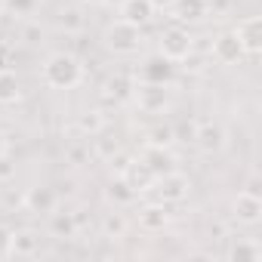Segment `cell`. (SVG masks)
Returning <instances> with one entry per match:
<instances>
[{"label":"cell","mask_w":262,"mask_h":262,"mask_svg":"<svg viewBox=\"0 0 262 262\" xmlns=\"http://www.w3.org/2000/svg\"><path fill=\"white\" fill-rule=\"evenodd\" d=\"M231 7V0H207V16H222Z\"/></svg>","instance_id":"30"},{"label":"cell","mask_w":262,"mask_h":262,"mask_svg":"<svg viewBox=\"0 0 262 262\" xmlns=\"http://www.w3.org/2000/svg\"><path fill=\"white\" fill-rule=\"evenodd\" d=\"M40 231H34V228H16V231H10V256H22V259H28V256H37L40 253Z\"/></svg>","instance_id":"13"},{"label":"cell","mask_w":262,"mask_h":262,"mask_svg":"<svg viewBox=\"0 0 262 262\" xmlns=\"http://www.w3.org/2000/svg\"><path fill=\"white\" fill-rule=\"evenodd\" d=\"M105 198H108V201H111L114 207H129V204H133V201H136L139 194H136L133 188H129V185L123 182V176L117 173V176H114V179L108 182V188H105Z\"/></svg>","instance_id":"21"},{"label":"cell","mask_w":262,"mask_h":262,"mask_svg":"<svg viewBox=\"0 0 262 262\" xmlns=\"http://www.w3.org/2000/svg\"><path fill=\"white\" fill-rule=\"evenodd\" d=\"M231 219L241 225H259L262 222V194H253L247 188H241L231 198Z\"/></svg>","instance_id":"8"},{"label":"cell","mask_w":262,"mask_h":262,"mask_svg":"<svg viewBox=\"0 0 262 262\" xmlns=\"http://www.w3.org/2000/svg\"><path fill=\"white\" fill-rule=\"evenodd\" d=\"M170 225V213H167V204H145L142 210H139V228L142 231H148V234H155V231H164Z\"/></svg>","instance_id":"17"},{"label":"cell","mask_w":262,"mask_h":262,"mask_svg":"<svg viewBox=\"0 0 262 262\" xmlns=\"http://www.w3.org/2000/svg\"><path fill=\"white\" fill-rule=\"evenodd\" d=\"M210 53H213V59H216L219 65H241V62L247 59V53H244L241 40L234 37V31H222V34L213 40Z\"/></svg>","instance_id":"10"},{"label":"cell","mask_w":262,"mask_h":262,"mask_svg":"<svg viewBox=\"0 0 262 262\" xmlns=\"http://www.w3.org/2000/svg\"><path fill=\"white\" fill-rule=\"evenodd\" d=\"M120 176H123V182L133 188L136 194H145V191H151V185H155V173L139 161V158H129L126 164H120Z\"/></svg>","instance_id":"11"},{"label":"cell","mask_w":262,"mask_h":262,"mask_svg":"<svg viewBox=\"0 0 262 262\" xmlns=\"http://www.w3.org/2000/svg\"><path fill=\"white\" fill-rule=\"evenodd\" d=\"M56 204H59V194L50 185H31L22 198V207L34 216H50L56 210Z\"/></svg>","instance_id":"12"},{"label":"cell","mask_w":262,"mask_h":262,"mask_svg":"<svg viewBox=\"0 0 262 262\" xmlns=\"http://www.w3.org/2000/svg\"><path fill=\"white\" fill-rule=\"evenodd\" d=\"M173 19L179 25H194V22H204L207 19V0H176L170 7Z\"/></svg>","instance_id":"18"},{"label":"cell","mask_w":262,"mask_h":262,"mask_svg":"<svg viewBox=\"0 0 262 262\" xmlns=\"http://www.w3.org/2000/svg\"><path fill=\"white\" fill-rule=\"evenodd\" d=\"M40 37H43V28H40L37 22H28L25 31H22V40H25V43H40Z\"/></svg>","instance_id":"28"},{"label":"cell","mask_w":262,"mask_h":262,"mask_svg":"<svg viewBox=\"0 0 262 262\" xmlns=\"http://www.w3.org/2000/svg\"><path fill=\"white\" fill-rule=\"evenodd\" d=\"M105 114L99 111V108H93V111H80L77 114V129H80V133H86L90 139L93 136H102V129H105Z\"/></svg>","instance_id":"23"},{"label":"cell","mask_w":262,"mask_h":262,"mask_svg":"<svg viewBox=\"0 0 262 262\" xmlns=\"http://www.w3.org/2000/svg\"><path fill=\"white\" fill-rule=\"evenodd\" d=\"M158 53L164 56V59H170L173 65H182V62H188L191 59V53H194V37H191V31L185 28V25H167L161 34H158Z\"/></svg>","instance_id":"3"},{"label":"cell","mask_w":262,"mask_h":262,"mask_svg":"<svg viewBox=\"0 0 262 262\" xmlns=\"http://www.w3.org/2000/svg\"><path fill=\"white\" fill-rule=\"evenodd\" d=\"M191 142H194V148H198L201 155L213 158V155L225 151L228 133H225V126H222L219 120H201V123L194 126V133H191Z\"/></svg>","instance_id":"5"},{"label":"cell","mask_w":262,"mask_h":262,"mask_svg":"<svg viewBox=\"0 0 262 262\" xmlns=\"http://www.w3.org/2000/svg\"><path fill=\"white\" fill-rule=\"evenodd\" d=\"M77 231H80V225H77L74 213H68V210H62V213L53 210L50 213V237H56V241H74Z\"/></svg>","instance_id":"19"},{"label":"cell","mask_w":262,"mask_h":262,"mask_svg":"<svg viewBox=\"0 0 262 262\" xmlns=\"http://www.w3.org/2000/svg\"><path fill=\"white\" fill-rule=\"evenodd\" d=\"M120 19L123 22H129V25H139V28H145L151 19H155V7L148 4V0H120Z\"/></svg>","instance_id":"15"},{"label":"cell","mask_w":262,"mask_h":262,"mask_svg":"<svg viewBox=\"0 0 262 262\" xmlns=\"http://www.w3.org/2000/svg\"><path fill=\"white\" fill-rule=\"evenodd\" d=\"M16 179V164L10 161V155H0V182H13Z\"/></svg>","instance_id":"27"},{"label":"cell","mask_w":262,"mask_h":262,"mask_svg":"<svg viewBox=\"0 0 262 262\" xmlns=\"http://www.w3.org/2000/svg\"><path fill=\"white\" fill-rule=\"evenodd\" d=\"M129 99L136 102V108L142 114H164L173 105V93L170 83H148V80H136Z\"/></svg>","instance_id":"4"},{"label":"cell","mask_w":262,"mask_h":262,"mask_svg":"<svg viewBox=\"0 0 262 262\" xmlns=\"http://www.w3.org/2000/svg\"><path fill=\"white\" fill-rule=\"evenodd\" d=\"M173 77H176V65L170 59H164L161 53L145 59V65L139 71V80H148V83H173Z\"/></svg>","instance_id":"14"},{"label":"cell","mask_w":262,"mask_h":262,"mask_svg":"<svg viewBox=\"0 0 262 262\" xmlns=\"http://www.w3.org/2000/svg\"><path fill=\"white\" fill-rule=\"evenodd\" d=\"M40 77L50 90H74L83 83V62L68 50L50 53L43 68H40Z\"/></svg>","instance_id":"1"},{"label":"cell","mask_w":262,"mask_h":262,"mask_svg":"<svg viewBox=\"0 0 262 262\" xmlns=\"http://www.w3.org/2000/svg\"><path fill=\"white\" fill-rule=\"evenodd\" d=\"M40 7V0H4V10L13 16H31Z\"/></svg>","instance_id":"26"},{"label":"cell","mask_w":262,"mask_h":262,"mask_svg":"<svg viewBox=\"0 0 262 262\" xmlns=\"http://www.w3.org/2000/svg\"><path fill=\"white\" fill-rule=\"evenodd\" d=\"M126 228H129V222H126V216L123 213H105L102 216V237H108V241H123L126 237Z\"/></svg>","instance_id":"22"},{"label":"cell","mask_w":262,"mask_h":262,"mask_svg":"<svg viewBox=\"0 0 262 262\" xmlns=\"http://www.w3.org/2000/svg\"><path fill=\"white\" fill-rule=\"evenodd\" d=\"M56 22H59V28H65V31H80V28H83V16H80V10H77V7L62 10Z\"/></svg>","instance_id":"25"},{"label":"cell","mask_w":262,"mask_h":262,"mask_svg":"<svg viewBox=\"0 0 262 262\" xmlns=\"http://www.w3.org/2000/svg\"><path fill=\"white\" fill-rule=\"evenodd\" d=\"M228 262H259L262 259V244L256 237H234L225 250Z\"/></svg>","instance_id":"16"},{"label":"cell","mask_w":262,"mask_h":262,"mask_svg":"<svg viewBox=\"0 0 262 262\" xmlns=\"http://www.w3.org/2000/svg\"><path fill=\"white\" fill-rule=\"evenodd\" d=\"M151 191H155V198L161 201V204H182L188 194H191V179L185 176V173H179V170H173V173H164V176H158L155 179V185H151Z\"/></svg>","instance_id":"6"},{"label":"cell","mask_w":262,"mask_h":262,"mask_svg":"<svg viewBox=\"0 0 262 262\" xmlns=\"http://www.w3.org/2000/svg\"><path fill=\"white\" fill-rule=\"evenodd\" d=\"M10 231L13 228H7L0 222V259H10Z\"/></svg>","instance_id":"29"},{"label":"cell","mask_w":262,"mask_h":262,"mask_svg":"<svg viewBox=\"0 0 262 262\" xmlns=\"http://www.w3.org/2000/svg\"><path fill=\"white\" fill-rule=\"evenodd\" d=\"M148 145H173L176 142V129L170 126V123H158V126H151L148 129V139H145Z\"/></svg>","instance_id":"24"},{"label":"cell","mask_w":262,"mask_h":262,"mask_svg":"<svg viewBox=\"0 0 262 262\" xmlns=\"http://www.w3.org/2000/svg\"><path fill=\"white\" fill-rule=\"evenodd\" d=\"M148 4H151L155 10H170V7L176 4V0H148Z\"/></svg>","instance_id":"32"},{"label":"cell","mask_w":262,"mask_h":262,"mask_svg":"<svg viewBox=\"0 0 262 262\" xmlns=\"http://www.w3.org/2000/svg\"><path fill=\"white\" fill-rule=\"evenodd\" d=\"M102 47L114 56H136L145 47V34L139 25H129L123 19H114L102 31Z\"/></svg>","instance_id":"2"},{"label":"cell","mask_w":262,"mask_h":262,"mask_svg":"<svg viewBox=\"0 0 262 262\" xmlns=\"http://www.w3.org/2000/svg\"><path fill=\"white\" fill-rule=\"evenodd\" d=\"M139 161L155 173V176H164V173H173V170H179V158H176V151H173V145H142V151H139Z\"/></svg>","instance_id":"7"},{"label":"cell","mask_w":262,"mask_h":262,"mask_svg":"<svg viewBox=\"0 0 262 262\" xmlns=\"http://www.w3.org/2000/svg\"><path fill=\"white\" fill-rule=\"evenodd\" d=\"M0 155H10V139H7L4 129H0Z\"/></svg>","instance_id":"33"},{"label":"cell","mask_w":262,"mask_h":262,"mask_svg":"<svg viewBox=\"0 0 262 262\" xmlns=\"http://www.w3.org/2000/svg\"><path fill=\"white\" fill-rule=\"evenodd\" d=\"M234 37L241 40L247 56H259L262 53V16H247L234 25Z\"/></svg>","instance_id":"9"},{"label":"cell","mask_w":262,"mask_h":262,"mask_svg":"<svg viewBox=\"0 0 262 262\" xmlns=\"http://www.w3.org/2000/svg\"><path fill=\"white\" fill-rule=\"evenodd\" d=\"M22 99V80L16 71L4 68L0 71V105H16Z\"/></svg>","instance_id":"20"},{"label":"cell","mask_w":262,"mask_h":262,"mask_svg":"<svg viewBox=\"0 0 262 262\" xmlns=\"http://www.w3.org/2000/svg\"><path fill=\"white\" fill-rule=\"evenodd\" d=\"M102 4H120V0H102Z\"/></svg>","instance_id":"34"},{"label":"cell","mask_w":262,"mask_h":262,"mask_svg":"<svg viewBox=\"0 0 262 262\" xmlns=\"http://www.w3.org/2000/svg\"><path fill=\"white\" fill-rule=\"evenodd\" d=\"M244 188H247V191H253V194H262V191H259V188H262L259 173H250V176H247V182H244Z\"/></svg>","instance_id":"31"}]
</instances>
